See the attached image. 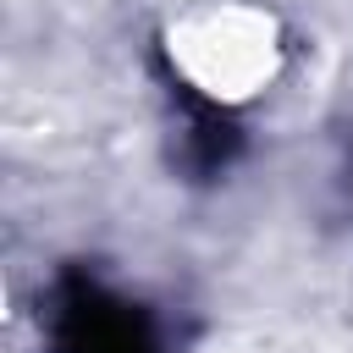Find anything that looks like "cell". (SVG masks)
Instances as JSON below:
<instances>
[{"instance_id": "1", "label": "cell", "mask_w": 353, "mask_h": 353, "mask_svg": "<svg viewBox=\"0 0 353 353\" xmlns=\"http://www.w3.org/2000/svg\"><path fill=\"white\" fill-rule=\"evenodd\" d=\"M160 61L210 110H254L281 88L292 33L270 0H171L160 17Z\"/></svg>"}]
</instances>
